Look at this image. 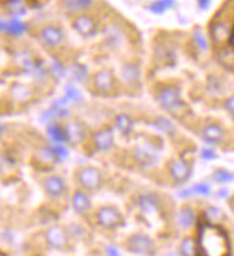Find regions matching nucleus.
Returning <instances> with one entry per match:
<instances>
[{
	"mask_svg": "<svg viewBox=\"0 0 234 256\" xmlns=\"http://www.w3.org/2000/svg\"><path fill=\"white\" fill-rule=\"evenodd\" d=\"M73 29L83 37H92L98 33V23L91 14H79L73 20Z\"/></svg>",
	"mask_w": 234,
	"mask_h": 256,
	"instance_id": "9d476101",
	"label": "nucleus"
},
{
	"mask_svg": "<svg viewBox=\"0 0 234 256\" xmlns=\"http://www.w3.org/2000/svg\"><path fill=\"white\" fill-rule=\"evenodd\" d=\"M50 135H52V138L55 140V141H58V143H63V141H66V135H65V130L62 128V127H58V125H55V127H52L50 128Z\"/></svg>",
	"mask_w": 234,
	"mask_h": 256,
	"instance_id": "c756f323",
	"label": "nucleus"
},
{
	"mask_svg": "<svg viewBox=\"0 0 234 256\" xmlns=\"http://www.w3.org/2000/svg\"><path fill=\"white\" fill-rule=\"evenodd\" d=\"M213 179H214V182H217V183L226 184L233 182L234 174L232 171L224 170V169H219V170H216L213 173Z\"/></svg>",
	"mask_w": 234,
	"mask_h": 256,
	"instance_id": "b1692460",
	"label": "nucleus"
},
{
	"mask_svg": "<svg viewBox=\"0 0 234 256\" xmlns=\"http://www.w3.org/2000/svg\"><path fill=\"white\" fill-rule=\"evenodd\" d=\"M157 101L165 111L171 114H180L186 110V102L181 98V91L176 85L163 86L157 94Z\"/></svg>",
	"mask_w": 234,
	"mask_h": 256,
	"instance_id": "f03ea898",
	"label": "nucleus"
},
{
	"mask_svg": "<svg viewBox=\"0 0 234 256\" xmlns=\"http://www.w3.org/2000/svg\"><path fill=\"white\" fill-rule=\"evenodd\" d=\"M190 192H191V195L209 196L211 193V189L207 183H199L193 186V189H190Z\"/></svg>",
	"mask_w": 234,
	"mask_h": 256,
	"instance_id": "cd10ccee",
	"label": "nucleus"
},
{
	"mask_svg": "<svg viewBox=\"0 0 234 256\" xmlns=\"http://www.w3.org/2000/svg\"><path fill=\"white\" fill-rule=\"evenodd\" d=\"M211 35H213V39L214 40H223L226 37L229 36V32L226 29V26L223 23H216L213 27H211Z\"/></svg>",
	"mask_w": 234,
	"mask_h": 256,
	"instance_id": "a878e982",
	"label": "nucleus"
},
{
	"mask_svg": "<svg viewBox=\"0 0 234 256\" xmlns=\"http://www.w3.org/2000/svg\"><path fill=\"white\" fill-rule=\"evenodd\" d=\"M138 206L145 215H152L160 210V199L155 195H142L138 199Z\"/></svg>",
	"mask_w": 234,
	"mask_h": 256,
	"instance_id": "f3484780",
	"label": "nucleus"
},
{
	"mask_svg": "<svg viewBox=\"0 0 234 256\" xmlns=\"http://www.w3.org/2000/svg\"><path fill=\"white\" fill-rule=\"evenodd\" d=\"M224 107H226V110H227V112L232 115L234 118V95H232L230 98H227L226 99V102H224Z\"/></svg>",
	"mask_w": 234,
	"mask_h": 256,
	"instance_id": "72a5a7b5",
	"label": "nucleus"
},
{
	"mask_svg": "<svg viewBox=\"0 0 234 256\" xmlns=\"http://www.w3.org/2000/svg\"><path fill=\"white\" fill-rule=\"evenodd\" d=\"M76 179H78V183L88 192H95L102 186V173L96 167H91V166L82 167L78 171Z\"/></svg>",
	"mask_w": 234,
	"mask_h": 256,
	"instance_id": "39448f33",
	"label": "nucleus"
},
{
	"mask_svg": "<svg viewBox=\"0 0 234 256\" xmlns=\"http://www.w3.org/2000/svg\"><path fill=\"white\" fill-rule=\"evenodd\" d=\"M197 256H230V242L224 231L206 225L200 231Z\"/></svg>",
	"mask_w": 234,
	"mask_h": 256,
	"instance_id": "f257e3e1",
	"label": "nucleus"
},
{
	"mask_svg": "<svg viewBox=\"0 0 234 256\" xmlns=\"http://www.w3.org/2000/svg\"><path fill=\"white\" fill-rule=\"evenodd\" d=\"M168 171H170V176H171V179H173L174 183L184 184L186 182L190 180L191 173H193V167H191V164L188 161H186V160L178 159L170 163Z\"/></svg>",
	"mask_w": 234,
	"mask_h": 256,
	"instance_id": "6e6552de",
	"label": "nucleus"
},
{
	"mask_svg": "<svg viewBox=\"0 0 234 256\" xmlns=\"http://www.w3.org/2000/svg\"><path fill=\"white\" fill-rule=\"evenodd\" d=\"M181 256H197V242L193 238H186L180 245Z\"/></svg>",
	"mask_w": 234,
	"mask_h": 256,
	"instance_id": "4be33fe9",
	"label": "nucleus"
},
{
	"mask_svg": "<svg viewBox=\"0 0 234 256\" xmlns=\"http://www.w3.org/2000/svg\"><path fill=\"white\" fill-rule=\"evenodd\" d=\"M43 190L49 197H53V199H58L66 193V183L65 180L56 176V174H52V176H47L46 179L43 180Z\"/></svg>",
	"mask_w": 234,
	"mask_h": 256,
	"instance_id": "9b49d317",
	"label": "nucleus"
},
{
	"mask_svg": "<svg viewBox=\"0 0 234 256\" xmlns=\"http://www.w3.org/2000/svg\"><path fill=\"white\" fill-rule=\"evenodd\" d=\"M70 203H72L73 210L76 213H79V215H85L91 209V199H89V196L86 195L83 190H76L73 193V196H72Z\"/></svg>",
	"mask_w": 234,
	"mask_h": 256,
	"instance_id": "dca6fc26",
	"label": "nucleus"
},
{
	"mask_svg": "<svg viewBox=\"0 0 234 256\" xmlns=\"http://www.w3.org/2000/svg\"><path fill=\"white\" fill-rule=\"evenodd\" d=\"M94 86L95 91L99 95H111L115 91V86H117L114 73L108 71V69L98 71L94 75Z\"/></svg>",
	"mask_w": 234,
	"mask_h": 256,
	"instance_id": "423d86ee",
	"label": "nucleus"
},
{
	"mask_svg": "<svg viewBox=\"0 0 234 256\" xmlns=\"http://www.w3.org/2000/svg\"><path fill=\"white\" fill-rule=\"evenodd\" d=\"M1 29H6V24L1 23V22H0V30H1Z\"/></svg>",
	"mask_w": 234,
	"mask_h": 256,
	"instance_id": "4c0bfd02",
	"label": "nucleus"
},
{
	"mask_svg": "<svg viewBox=\"0 0 234 256\" xmlns=\"http://www.w3.org/2000/svg\"><path fill=\"white\" fill-rule=\"evenodd\" d=\"M45 239H46V244L56 251H63L69 242L68 232L59 225H53L47 229L45 233Z\"/></svg>",
	"mask_w": 234,
	"mask_h": 256,
	"instance_id": "1a4fd4ad",
	"label": "nucleus"
},
{
	"mask_svg": "<svg viewBox=\"0 0 234 256\" xmlns=\"http://www.w3.org/2000/svg\"><path fill=\"white\" fill-rule=\"evenodd\" d=\"M204 216H206V219L209 220V222L219 220L220 218H222V210H220L219 208H209L207 210H206Z\"/></svg>",
	"mask_w": 234,
	"mask_h": 256,
	"instance_id": "2f4dec72",
	"label": "nucleus"
},
{
	"mask_svg": "<svg viewBox=\"0 0 234 256\" xmlns=\"http://www.w3.org/2000/svg\"><path fill=\"white\" fill-rule=\"evenodd\" d=\"M193 40H194V43L197 45V48L201 49V50H207V49H209V42H207L206 36L203 35V32L196 30L194 35H193Z\"/></svg>",
	"mask_w": 234,
	"mask_h": 256,
	"instance_id": "bb28decb",
	"label": "nucleus"
},
{
	"mask_svg": "<svg viewBox=\"0 0 234 256\" xmlns=\"http://www.w3.org/2000/svg\"><path fill=\"white\" fill-rule=\"evenodd\" d=\"M211 0H199V7L201 10H206L210 6Z\"/></svg>",
	"mask_w": 234,
	"mask_h": 256,
	"instance_id": "e433bc0d",
	"label": "nucleus"
},
{
	"mask_svg": "<svg viewBox=\"0 0 234 256\" xmlns=\"http://www.w3.org/2000/svg\"><path fill=\"white\" fill-rule=\"evenodd\" d=\"M0 256H1V255H0Z\"/></svg>",
	"mask_w": 234,
	"mask_h": 256,
	"instance_id": "58836bf2",
	"label": "nucleus"
},
{
	"mask_svg": "<svg viewBox=\"0 0 234 256\" xmlns=\"http://www.w3.org/2000/svg\"><path fill=\"white\" fill-rule=\"evenodd\" d=\"M92 4V0H68V6L72 10H81L86 9Z\"/></svg>",
	"mask_w": 234,
	"mask_h": 256,
	"instance_id": "c85d7f7f",
	"label": "nucleus"
},
{
	"mask_svg": "<svg viewBox=\"0 0 234 256\" xmlns=\"http://www.w3.org/2000/svg\"><path fill=\"white\" fill-rule=\"evenodd\" d=\"M6 29L10 32V33H13V35H22L24 32V24L23 23H20V22H12V23H9V24H6Z\"/></svg>",
	"mask_w": 234,
	"mask_h": 256,
	"instance_id": "7c9ffc66",
	"label": "nucleus"
},
{
	"mask_svg": "<svg viewBox=\"0 0 234 256\" xmlns=\"http://www.w3.org/2000/svg\"><path fill=\"white\" fill-rule=\"evenodd\" d=\"M65 135H66V141H72V143H79L85 138L86 130L82 124L79 121H69L65 127Z\"/></svg>",
	"mask_w": 234,
	"mask_h": 256,
	"instance_id": "2eb2a0df",
	"label": "nucleus"
},
{
	"mask_svg": "<svg viewBox=\"0 0 234 256\" xmlns=\"http://www.w3.org/2000/svg\"><path fill=\"white\" fill-rule=\"evenodd\" d=\"M96 220H98L99 226H102L104 229H108V231H115L124 223L122 215L114 206H104L99 209L96 213Z\"/></svg>",
	"mask_w": 234,
	"mask_h": 256,
	"instance_id": "20e7f679",
	"label": "nucleus"
},
{
	"mask_svg": "<svg viewBox=\"0 0 234 256\" xmlns=\"http://www.w3.org/2000/svg\"><path fill=\"white\" fill-rule=\"evenodd\" d=\"M224 137H226V133H224V128L219 124H207L206 127H203L201 130V138L204 143L210 144V146H219L224 141Z\"/></svg>",
	"mask_w": 234,
	"mask_h": 256,
	"instance_id": "f8f14e48",
	"label": "nucleus"
},
{
	"mask_svg": "<svg viewBox=\"0 0 234 256\" xmlns=\"http://www.w3.org/2000/svg\"><path fill=\"white\" fill-rule=\"evenodd\" d=\"M105 252H106V256H121V254H119V251H118L115 246H112V245L106 246Z\"/></svg>",
	"mask_w": 234,
	"mask_h": 256,
	"instance_id": "c9c22d12",
	"label": "nucleus"
},
{
	"mask_svg": "<svg viewBox=\"0 0 234 256\" xmlns=\"http://www.w3.org/2000/svg\"><path fill=\"white\" fill-rule=\"evenodd\" d=\"M66 97L72 99V101H79L81 99V94H79V91L75 86L69 85L66 88Z\"/></svg>",
	"mask_w": 234,
	"mask_h": 256,
	"instance_id": "473e14b6",
	"label": "nucleus"
},
{
	"mask_svg": "<svg viewBox=\"0 0 234 256\" xmlns=\"http://www.w3.org/2000/svg\"><path fill=\"white\" fill-rule=\"evenodd\" d=\"M39 39L47 48H58L65 40V33L59 26L47 24L39 32Z\"/></svg>",
	"mask_w": 234,
	"mask_h": 256,
	"instance_id": "0eeeda50",
	"label": "nucleus"
},
{
	"mask_svg": "<svg viewBox=\"0 0 234 256\" xmlns=\"http://www.w3.org/2000/svg\"><path fill=\"white\" fill-rule=\"evenodd\" d=\"M122 76H124V79H125L128 84H131V85L138 84L141 76L138 65H137V63H125L124 68H122Z\"/></svg>",
	"mask_w": 234,
	"mask_h": 256,
	"instance_id": "6ab92c4d",
	"label": "nucleus"
},
{
	"mask_svg": "<svg viewBox=\"0 0 234 256\" xmlns=\"http://www.w3.org/2000/svg\"><path fill=\"white\" fill-rule=\"evenodd\" d=\"M201 157L204 160H213L217 157V154L214 153V150H210V148H206L201 151Z\"/></svg>",
	"mask_w": 234,
	"mask_h": 256,
	"instance_id": "f704fd0d",
	"label": "nucleus"
},
{
	"mask_svg": "<svg viewBox=\"0 0 234 256\" xmlns=\"http://www.w3.org/2000/svg\"><path fill=\"white\" fill-rule=\"evenodd\" d=\"M92 141L98 151H102V153L109 151L114 147V130L109 127H104L98 130L92 137Z\"/></svg>",
	"mask_w": 234,
	"mask_h": 256,
	"instance_id": "ddd939ff",
	"label": "nucleus"
},
{
	"mask_svg": "<svg viewBox=\"0 0 234 256\" xmlns=\"http://www.w3.org/2000/svg\"><path fill=\"white\" fill-rule=\"evenodd\" d=\"M134 157H135V161L140 164L141 167H145V169H148V167H152L155 163H157V151L151 148V147H147V146H140L135 148V151H134Z\"/></svg>",
	"mask_w": 234,
	"mask_h": 256,
	"instance_id": "4468645a",
	"label": "nucleus"
},
{
	"mask_svg": "<svg viewBox=\"0 0 234 256\" xmlns=\"http://www.w3.org/2000/svg\"><path fill=\"white\" fill-rule=\"evenodd\" d=\"M6 7H7L9 13H12V14H22L26 10L23 0H9Z\"/></svg>",
	"mask_w": 234,
	"mask_h": 256,
	"instance_id": "393cba45",
	"label": "nucleus"
},
{
	"mask_svg": "<svg viewBox=\"0 0 234 256\" xmlns=\"http://www.w3.org/2000/svg\"><path fill=\"white\" fill-rule=\"evenodd\" d=\"M115 128L122 135H129L134 130V121L128 114H118L115 117Z\"/></svg>",
	"mask_w": 234,
	"mask_h": 256,
	"instance_id": "a211bd4d",
	"label": "nucleus"
},
{
	"mask_svg": "<svg viewBox=\"0 0 234 256\" xmlns=\"http://www.w3.org/2000/svg\"><path fill=\"white\" fill-rule=\"evenodd\" d=\"M151 125L154 128H157L158 131H161V133H164V134L167 135L176 134V125L170 121L168 118H165V117H157V118L151 122Z\"/></svg>",
	"mask_w": 234,
	"mask_h": 256,
	"instance_id": "412c9836",
	"label": "nucleus"
},
{
	"mask_svg": "<svg viewBox=\"0 0 234 256\" xmlns=\"http://www.w3.org/2000/svg\"><path fill=\"white\" fill-rule=\"evenodd\" d=\"M177 222L183 229H188L194 225L196 222V215L193 212V209L183 208L180 210V213L177 215Z\"/></svg>",
	"mask_w": 234,
	"mask_h": 256,
	"instance_id": "aec40b11",
	"label": "nucleus"
},
{
	"mask_svg": "<svg viewBox=\"0 0 234 256\" xmlns=\"http://www.w3.org/2000/svg\"><path fill=\"white\" fill-rule=\"evenodd\" d=\"M173 6H174V0H157V1L152 3L148 9L155 14H163L167 9H170Z\"/></svg>",
	"mask_w": 234,
	"mask_h": 256,
	"instance_id": "5701e85b",
	"label": "nucleus"
},
{
	"mask_svg": "<svg viewBox=\"0 0 234 256\" xmlns=\"http://www.w3.org/2000/svg\"><path fill=\"white\" fill-rule=\"evenodd\" d=\"M128 251L131 254L142 256H152L155 252V244L150 236L144 233H135L129 236L128 239Z\"/></svg>",
	"mask_w": 234,
	"mask_h": 256,
	"instance_id": "7ed1b4c3",
	"label": "nucleus"
}]
</instances>
